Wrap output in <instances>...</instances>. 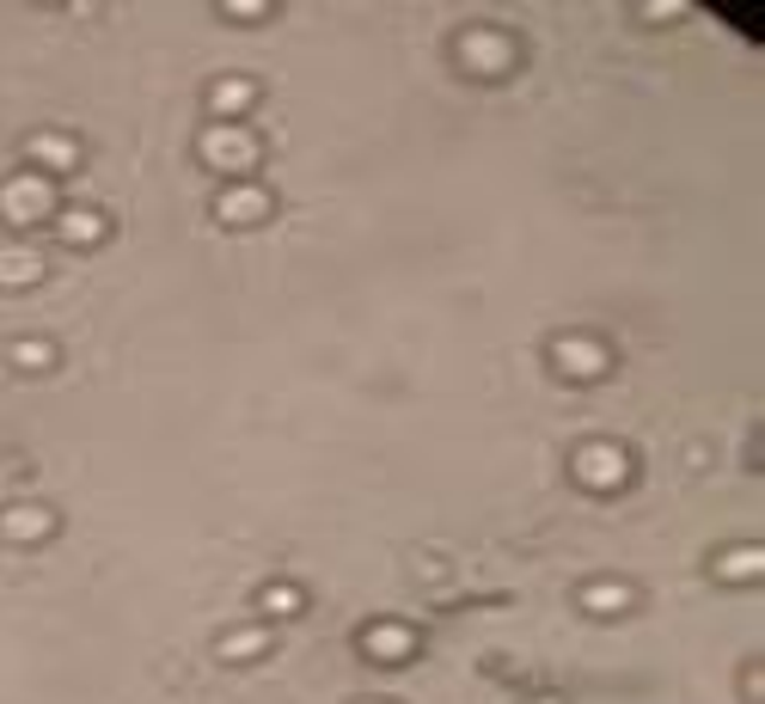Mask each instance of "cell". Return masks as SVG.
Here are the masks:
<instances>
[{
	"label": "cell",
	"instance_id": "cell-1",
	"mask_svg": "<svg viewBox=\"0 0 765 704\" xmlns=\"http://www.w3.org/2000/svg\"><path fill=\"white\" fill-rule=\"evenodd\" d=\"M196 154L215 166V172H227V178H246L258 159H264V141L251 135L246 123H208L203 129V141H196Z\"/></svg>",
	"mask_w": 765,
	"mask_h": 704
},
{
	"label": "cell",
	"instance_id": "cell-2",
	"mask_svg": "<svg viewBox=\"0 0 765 704\" xmlns=\"http://www.w3.org/2000/svg\"><path fill=\"white\" fill-rule=\"evenodd\" d=\"M0 220L7 227H37V220H56V184L44 172H19L0 184Z\"/></svg>",
	"mask_w": 765,
	"mask_h": 704
},
{
	"label": "cell",
	"instance_id": "cell-3",
	"mask_svg": "<svg viewBox=\"0 0 765 704\" xmlns=\"http://www.w3.org/2000/svg\"><path fill=\"white\" fill-rule=\"evenodd\" d=\"M570 472H576L582 490H625L631 485V454L619 448V441H582L576 460H570Z\"/></svg>",
	"mask_w": 765,
	"mask_h": 704
},
{
	"label": "cell",
	"instance_id": "cell-4",
	"mask_svg": "<svg viewBox=\"0 0 765 704\" xmlns=\"http://www.w3.org/2000/svg\"><path fill=\"white\" fill-rule=\"evenodd\" d=\"M453 56H459V68H466V74H478V80H497V74H509V68H515V44H509L502 32H466Z\"/></svg>",
	"mask_w": 765,
	"mask_h": 704
},
{
	"label": "cell",
	"instance_id": "cell-5",
	"mask_svg": "<svg viewBox=\"0 0 765 704\" xmlns=\"http://www.w3.org/2000/svg\"><path fill=\"white\" fill-rule=\"evenodd\" d=\"M551 368L570 374V380H600L612 368V356H607L600 337H558V344H551Z\"/></svg>",
	"mask_w": 765,
	"mask_h": 704
},
{
	"label": "cell",
	"instance_id": "cell-6",
	"mask_svg": "<svg viewBox=\"0 0 765 704\" xmlns=\"http://www.w3.org/2000/svg\"><path fill=\"white\" fill-rule=\"evenodd\" d=\"M270 190L264 184H234V190H220V203L215 215L227 220V227H258V220H270Z\"/></svg>",
	"mask_w": 765,
	"mask_h": 704
},
{
	"label": "cell",
	"instance_id": "cell-7",
	"mask_svg": "<svg viewBox=\"0 0 765 704\" xmlns=\"http://www.w3.org/2000/svg\"><path fill=\"white\" fill-rule=\"evenodd\" d=\"M25 159H32V166H44V178L49 172H80V141L74 135H32Z\"/></svg>",
	"mask_w": 765,
	"mask_h": 704
},
{
	"label": "cell",
	"instance_id": "cell-8",
	"mask_svg": "<svg viewBox=\"0 0 765 704\" xmlns=\"http://www.w3.org/2000/svg\"><path fill=\"white\" fill-rule=\"evenodd\" d=\"M44 251L32 246H0V288H32V282H44Z\"/></svg>",
	"mask_w": 765,
	"mask_h": 704
},
{
	"label": "cell",
	"instance_id": "cell-9",
	"mask_svg": "<svg viewBox=\"0 0 765 704\" xmlns=\"http://www.w3.org/2000/svg\"><path fill=\"white\" fill-rule=\"evenodd\" d=\"M251 105H258V86H251V80H215V86H208V110H215V123H239Z\"/></svg>",
	"mask_w": 765,
	"mask_h": 704
},
{
	"label": "cell",
	"instance_id": "cell-10",
	"mask_svg": "<svg viewBox=\"0 0 765 704\" xmlns=\"http://www.w3.org/2000/svg\"><path fill=\"white\" fill-rule=\"evenodd\" d=\"M0 533L32 546V539H49V533H56V515H49L44 502H19V509H7V515H0Z\"/></svg>",
	"mask_w": 765,
	"mask_h": 704
},
{
	"label": "cell",
	"instance_id": "cell-11",
	"mask_svg": "<svg viewBox=\"0 0 765 704\" xmlns=\"http://www.w3.org/2000/svg\"><path fill=\"white\" fill-rule=\"evenodd\" d=\"M410 649H417V637L405 625H374L361 637V656L368 661H410Z\"/></svg>",
	"mask_w": 765,
	"mask_h": 704
},
{
	"label": "cell",
	"instance_id": "cell-12",
	"mask_svg": "<svg viewBox=\"0 0 765 704\" xmlns=\"http://www.w3.org/2000/svg\"><path fill=\"white\" fill-rule=\"evenodd\" d=\"M56 234H62L68 246H98V239H105V215H98V208H62V215H56Z\"/></svg>",
	"mask_w": 765,
	"mask_h": 704
},
{
	"label": "cell",
	"instance_id": "cell-13",
	"mask_svg": "<svg viewBox=\"0 0 765 704\" xmlns=\"http://www.w3.org/2000/svg\"><path fill=\"white\" fill-rule=\"evenodd\" d=\"M270 649V631L264 625H246V631H227V637L215 643V656L220 661H258Z\"/></svg>",
	"mask_w": 765,
	"mask_h": 704
},
{
	"label": "cell",
	"instance_id": "cell-14",
	"mask_svg": "<svg viewBox=\"0 0 765 704\" xmlns=\"http://www.w3.org/2000/svg\"><path fill=\"white\" fill-rule=\"evenodd\" d=\"M717 576H722V582H760V576H765V551H760V546L722 551V558H717Z\"/></svg>",
	"mask_w": 765,
	"mask_h": 704
},
{
	"label": "cell",
	"instance_id": "cell-15",
	"mask_svg": "<svg viewBox=\"0 0 765 704\" xmlns=\"http://www.w3.org/2000/svg\"><path fill=\"white\" fill-rule=\"evenodd\" d=\"M582 607H588L594 619H612V612L631 607V588L625 582H588V588H582Z\"/></svg>",
	"mask_w": 765,
	"mask_h": 704
},
{
	"label": "cell",
	"instance_id": "cell-16",
	"mask_svg": "<svg viewBox=\"0 0 765 704\" xmlns=\"http://www.w3.org/2000/svg\"><path fill=\"white\" fill-rule=\"evenodd\" d=\"M300 607H307V600H300V588H288V582H276V588L258 595V612H264V619H295Z\"/></svg>",
	"mask_w": 765,
	"mask_h": 704
},
{
	"label": "cell",
	"instance_id": "cell-17",
	"mask_svg": "<svg viewBox=\"0 0 765 704\" xmlns=\"http://www.w3.org/2000/svg\"><path fill=\"white\" fill-rule=\"evenodd\" d=\"M7 361H13V368H25V374H44L49 361H56V349H49L44 337H25V344H13V356H7Z\"/></svg>",
	"mask_w": 765,
	"mask_h": 704
},
{
	"label": "cell",
	"instance_id": "cell-18",
	"mask_svg": "<svg viewBox=\"0 0 765 704\" xmlns=\"http://www.w3.org/2000/svg\"><path fill=\"white\" fill-rule=\"evenodd\" d=\"M220 13H227V19H239V25H258V19H270V7H264V0H258V7H251V0H227Z\"/></svg>",
	"mask_w": 765,
	"mask_h": 704
},
{
	"label": "cell",
	"instance_id": "cell-19",
	"mask_svg": "<svg viewBox=\"0 0 765 704\" xmlns=\"http://www.w3.org/2000/svg\"><path fill=\"white\" fill-rule=\"evenodd\" d=\"M686 7L680 0H656V7H643V19H656V25H668V19H680Z\"/></svg>",
	"mask_w": 765,
	"mask_h": 704
},
{
	"label": "cell",
	"instance_id": "cell-20",
	"mask_svg": "<svg viewBox=\"0 0 765 704\" xmlns=\"http://www.w3.org/2000/svg\"><path fill=\"white\" fill-rule=\"evenodd\" d=\"M533 704H563V699H533Z\"/></svg>",
	"mask_w": 765,
	"mask_h": 704
},
{
	"label": "cell",
	"instance_id": "cell-21",
	"mask_svg": "<svg viewBox=\"0 0 765 704\" xmlns=\"http://www.w3.org/2000/svg\"><path fill=\"white\" fill-rule=\"evenodd\" d=\"M374 704H386V699H374Z\"/></svg>",
	"mask_w": 765,
	"mask_h": 704
}]
</instances>
